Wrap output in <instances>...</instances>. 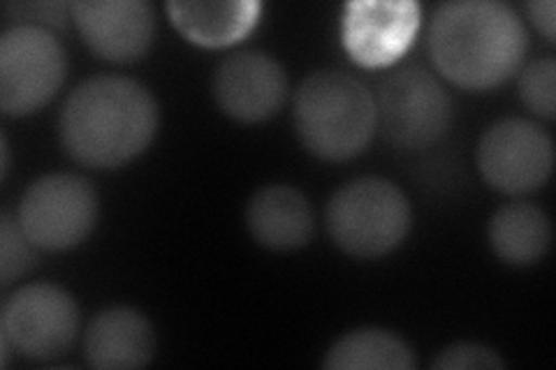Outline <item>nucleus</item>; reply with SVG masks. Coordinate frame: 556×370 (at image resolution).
Instances as JSON below:
<instances>
[{"mask_svg": "<svg viewBox=\"0 0 556 370\" xmlns=\"http://www.w3.org/2000/svg\"><path fill=\"white\" fill-rule=\"evenodd\" d=\"M220 112L241 123H263L283 107L288 75L274 56L257 49H243L225 56L212 81Z\"/></svg>", "mask_w": 556, "mask_h": 370, "instance_id": "obj_10", "label": "nucleus"}, {"mask_svg": "<svg viewBox=\"0 0 556 370\" xmlns=\"http://www.w3.org/2000/svg\"><path fill=\"white\" fill-rule=\"evenodd\" d=\"M431 368L437 370H486V368H506L492 347L478 345V343H455L450 347H443L437 359L431 361Z\"/></svg>", "mask_w": 556, "mask_h": 370, "instance_id": "obj_20", "label": "nucleus"}, {"mask_svg": "<svg viewBox=\"0 0 556 370\" xmlns=\"http://www.w3.org/2000/svg\"><path fill=\"white\" fill-rule=\"evenodd\" d=\"M529 33L517 12L496 0L443 3L429 22V54L439 73L466 91H486L525 63Z\"/></svg>", "mask_w": 556, "mask_h": 370, "instance_id": "obj_2", "label": "nucleus"}, {"mask_svg": "<svg viewBox=\"0 0 556 370\" xmlns=\"http://www.w3.org/2000/svg\"><path fill=\"white\" fill-rule=\"evenodd\" d=\"M67 75V56L54 33L12 26L0 38V110L28 116L56 95Z\"/></svg>", "mask_w": 556, "mask_h": 370, "instance_id": "obj_6", "label": "nucleus"}, {"mask_svg": "<svg viewBox=\"0 0 556 370\" xmlns=\"http://www.w3.org/2000/svg\"><path fill=\"white\" fill-rule=\"evenodd\" d=\"M374 100L378 130L396 149H429L450 130L452 98L422 65L392 69L380 79Z\"/></svg>", "mask_w": 556, "mask_h": 370, "instance_id": "obj_5", "label": "nucleus"}, {"mask_svg": "<svg viewBox=\"0 0 556 370\" xmlns=\"http://www.w3.org/2000/svg\"><path fill=\"white\" fill-rule=\"evenodd\" d=\"M70 12L84 42L104 61H139L153 42L155 12L147 0H84Z\"/></svg>", "mask_w": 556, "mask_h": 370, "instance_id": "obj_11", "label": "nucleus"}, {"mask_svg": "<svg viewBox=\"0 0 556 370\" xmlns=\"http://www.w3.org/2000/svg\"><path fill=\"white\" fill-rule=\"evenodd\" d=\"M16 12L20 26H40V28H65L67 5L63 3H28V5H8V12ZM16 26V24H14Z\"/></svg>", "mask_w": 556, "mask_h": 370, "instance_id": "obj_21", "label": "nucleus"}, {"mask_svg": "<svg viewBox=\"0 0 556 370\" xmlns=\"http://www.w3.org/2000/svg\"><path fill=\"white\" fill-rule=\"evenodd\" d=\"M35 245L20 225V220L10 214L0 216V283L10 288L16 278L28 273L38 264V253Z\"/></svg>", "mask_w": 556, "mask_h": 370, "instance_id": "obj_18", "label": "nucleus"}, {"mask_svg": "<svg viewBox=\"0 0 556 370\" xmlns=\"http://www.w3.org/2000/svg\"><path fill=\"white\" fill-rule=\"evenodd\" d=\"M482 179L503 195H529L543 188L554 167L552 137L527 118H503L478 144Z\"/></svg>", "mask_w": 556, "mask_h": 370, "instance_id": "obj_9", "label": "nucleus"}, {"mask_svg": "<svg viewBox=\"0 0 556 370\" xmlns=\"http://www.w3.org/2000/svg\"><path fill=\"white\" fill-rule=\"evenodd\" d=\"M169 20L186 40L200 47H228L249 35L263 12V3L255 0H174L167 3Z\"/></svg>", "mask_w": 556, "mask_h": 370, "instance_id": "obj_15", "label": "nucleus"}, {"mask_svg": "<svg viewBox=\"0 0 556 370\" xmlns=\"http://www.w3.org/2000/svg\"><path fill=\"white\" fill-rule=\"evenodd\" d=\"M527 12L531 16V22L535 24V28L545 35L547 42H554V14H556V5L554 0H533V3L527 5Z\"/></svg>", "mask_w": 556, "mask_h": 370, "instance_id": "obj_22", "label": "nucleus"}, {"mask_svg": "<svg viewBox=\"0 0 556 370\" xmlns=\"http://www.w3.org/2000/svg\"><path fill=\"white\" fill-rule=\"evenodd\" d=\"M556 61L552 56L538 59L521 69L519 98L535 116L554 120L556 110Z\"/></svg>", "mask_w": 556, "mask_h": 370, "instance_id": "obj_19", "label": "nucleus"}, {"mask_svg": "<svg viewBox=\"0 0 556 370\" xmlns=\"http://www.w3.org/2000/svg\"><path fill=\"white\" fill-rule=\"evenodd\" d=\"M334 370H413L415 352L386 329H355L341 336L323 361Z\"/></svg>", "mask_w": 556, "mask_h": 370, "instance_id": "obj_17", "label": "nucleus"}, {"mask_svg": "<svg viewBox=\"0 0 556 370\" xmlns=\"http://www.w3.org/2000/svg\"><path fill=\"white\" fill-rule=\"evenodd\" d=\"M77 329L79 308L73 294L49 283L16 290L0 315V336L16 355L33 361L61 357L75 343Z\"/></svg>", "mask_w": 556, "mask_h": 370, "instance_id": "obj_8", "label": "nucleus"}, {"mask_svg": "<svg viewBox=\"0 0 556 370\" xmlns=\"http://www.w3.org/2000/svg\"><path fill=\"white\" fill-rule=\"evenodd\" d=\"M155 333L147 317L135 308H108L86 329L84 355L100 370L142 368L153 359Z\"/></svg>", "mask_w": 556, "mask_h": 370, "instance_id": "obj_13", "label": "nucleus"}, {"mask_svg": "<svg viewBox=\"0 0 556 370\" xmlns=\"http://www.w3.org/2000/svg\"><path fill=\"white\" fill-rule=\"evenodd\" d=\"M159 130V104L144 84L98 75L81 81L61 110V142L84 167L116 169L144 153Z\"/></svg>", "mask_w": 556, "mask_h": 370, "instance_id": "obj_1", "label": "nucleus"}, {"mask_svg": "<svg viewBox=\"0 0 556 370\" xmlns=\"http://www.w3.org/2000/svg\"><path fill=\"white\" fill-rule=\"evenodd\" d=\"M490 243L498 259L513 267L541 261L552 243V225L545 210L529 202L501 206L490 220Z\"/></svg>", "mask_w": 556, "mask_h": 370, "instance_id": "obj_16", "label": "nucleus"}, {"mask_svg": "<svg viewBox=\"0 0 556 370\" xmlns=\"http://www.w3.org/2000/svg\"><path fill=\"white\" fill-rule=\"evenodd\" d=\"M247 225L251 237L269 251L304 248L316 229L308 200L286 183L255 192L247 208Z\"/></svg>", "mask_w": 556, "mask_h": 370, "instance_id": "obj_14", "label": "nucleus"}, {"mask_svg": "<svg viewBox=\"0 0 556 370\" xmlns=\"http://www.w3.org/2000/svg\"><path fill=\"white\" fill-rule=\"evenodd\" d=\"M294 130L304 149L320 161H351L378 130L374 93L341 69L311 73L294 95Z\"/></svg>", "mask_w": 556, "mask_h": 370, "instance_id": "obj_3", "label": "nucleus"}, {"mask_svg": "<svg viewBox=\"0 0 556 370\" xmlns=\"http://www.w3.org/2000/svg\"><path fill=\"white\" fill-rule=\"evenodd\" d=\"M0 151H3V181H5L8 174H10V144H8L5 132H3V146H0Z\"/></svg>", "mask_w": 556, "mask_h": 370, "instance_id": "obj_23", "label": "nucleus"}, {"mask_svg": "<svg viewBox=\"0 0 556 370\" xmlns=\"http://www.w3.org/2000/svg\"><path fill=\"white\" fill-rule=\"evenodd\" d=\"M98 210V192L84 176L47 174L26 188L16 220L40 251L61 253L93 232Z\"/></svg>", "mask_w": 556, "mask_h": 370, "instance_id": "obj_7", "label": "nucleus"}, {"mask_svg": "<svg viewBox=\"0 0 556 370\" xmlns=\"http://www.w3.org/2000/svg\"><path fill=\"white\" fill-rule=\"evenodd\" d=\"M420 28L415 3H351L343 16V44L364 67L394 63Z\"/></svg>", "mask_w": 556, "mask_h": 370, "instance_id": "obj_12", "label": "nucleus"}, {"mask_svg": "<svg viewBox=\"0 0 556 370\" xmlns=\"http://www.w3.org/2000/svg\"><path fill=\"white\" fill-rule=\"evenodd\" d=\"M410 202L396 183L362 176L341 186L325 208L327 232L339 248L359 259L392 253L410 232Z\"/></svg>", "mask_w": 556, "mask_h": 370, "instance_id": "obj_4", "label": "nucleus"}]
</instances>
